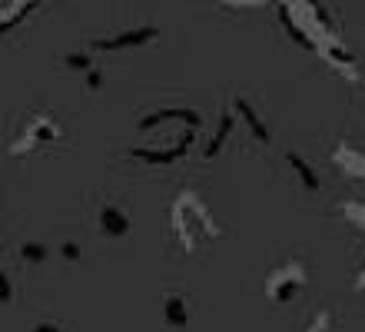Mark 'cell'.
<instances>
[{
    "label": "cell",
    "mask_w": 365,
    "mask_h": 332,
    "mask_svg": "<svg viewBox=\"0 0 365 332\" xmlns=\"http://www.w3.org/2000/svg\"><path fill=\"white\" fill-rule=\"evenodd\" d=\"M63 140V126L47 114H30L27 124H24V133H20L17 140L10 143V156H27L34 150H43L50 143Z\"/></svg>",
    "instance_id": "6da1fadb"
},
{
    "label": "cell",
    "mask_w": 365,
    "mask_h": 332,
    "mask_svg": "<svg viewBox=\"0 0 365 332\" xmlns=\"http://www.w3.org/2000/svg\"><path fill=\"white\" fill-rule=\"evenodd\" d=\"M306 269L299 263H289V266H279V269H272L269 279H266V296H269L272 303L286 306L292 303L302 289H306Z\"/></svg>",
    "instance_id": "7a4b0ae2"
},
{
    "label": "cell",
    "mask_w": 365,
    "mask_h": 332,
    "mask_svg": "<svg viewBox=\"0 0 365 332\" xmlns=\"http://www.w3.org/2000/svg\"><path fill=\"white\" fill-rule=\"evenodd\" d=\"M160 37L156 27H136V30H123L116 37H96L90 47L93 50H106V54H123V50H136V47H146Z\"/></svg>",
    "instance_id": "3957f363"
},
{
    "label": "cell",
    "mask_w": 365,
    "mask_h": 332,
    "mask_svg": "<svg viewBox=\"0 0 365 332\" xmlns=\"http://www.w3.org/2000/svg\"><path fill=\"white\" fill-rule=\"evenodd\" d=\"M96 229H100L103 239H123V236H130L133 219H130V213L120 203H103V206L96 209Z\"/></svg>",
    "instance_id": "277c9868"
},
{
    "label": "cell",
    "mask_w": 365,
    "mask_h": 332,
    "mask_svg": "<svg viewBox=\"0 0 365 332\" xmlns=\"http://www.w3.org/2000/svg\"><path fill=\"white\" fill-rule=\"evenodd\" d=\"M160 309H163L166 326H173V329H186L190 319H192V309H190L186 293H166L163 303H160Z\"/></svg>",
    "instance_id": "5b68a950"
},
{
    "label": "cell",
    "mask_w": 365,
    "mask_h": 332,
    "mask_svg": "<svg viewBox=\"0 0 365 332\" xmlns=\"http://www.w3.org/2000/svg\"><path fill=\"white\" fill-rule=\"evenodd\" d=\"M236 116H240L242 124L250 126V133H252V140H259V143H272V133H269V126H266V120L259 116V110L246 100V96H240L236 100Z\"/></svg>",
    "instance_id": "8992f818"
},
{
    "label": "cell",
    "mask_w": 365,
    "mask_h": 332,
    "mask_svg": "<svg viewBox=\"0 0 365 332\" xmlns=\"http://www.w3.org/2000/svg\"><path fill=\"white\" fill-rule=\"evenodd\" d=\"M286 163H289V170H292V176L299 180V186H302V190H306V193H319V173H316V166L302 156V153H289Z\"/></svg>",
    "instance_id": "52a82bcc"
},
{
    "label": "cell",
    "mask_w": 365,
    "mask_h": 332,
    "mask_svg": "<svg viewBox=\"0 0 365 332\" xmlns=\"http://www.w3.org/2000/svg\"><path fill=\"white\" fill-rule=\"evenodd\" d=\"M236 133V116L232 114H222V120H220V126H216V133H212V140L206 143V160H212V156H220V150L230 143V136Z\"/></svg>",
    "instance_id": "ba28073f"
},
{
    "label": "cell",
    "mask_w": 365,
    "mask_h": 332,
    "mask_svg": "<svg viewBox=\"0 0 365 332\" xmlns=\"http://www.w3.org/2000/svg\"><path fill=\"white\" fill-rule=\"evenodd\" d=\"M50 243H40V239H27V243H20V259H24V266H43L50 263Z\"/></svg>",
    "instance_id": "9c48e42d"
},
{
    "label": "cell",
    "mask_w": 365,
    "mask_h": 332,
    "mask_svg": "<svg viewBox=\"0 0 365 332\" xmlns=\"http://www.w3.org/2000/svg\"><path fill=\"white\" fill-rule=\"evenodd\" d=\"M336 160L342 163V170L346 173H352V176H365V153L352 150V146H339Z\"/></svg>",
    "instance_id": "30bf717a"
},
{
    "label": "cell",
    "mask_w": 365,
    "mask_h": 332,
    "mask_svg": "<svg viewBox=\"0 0 365 332\" xmlns=\"http://www.w3.org/2000/svg\"><path fill=\"white\" fill-rule=\"evenodd\" d=\"M63 66H67V70H73V74H87V70H93V57H90V54H83V50H77V54H67V57H63Z\"/></svg>",
    "instance_id": "8fae6325"
},
{
    "label": "cell",
    "mask_w": 365,
    "mask_h": 332,
    "mask_svg": "<svg viewBox=\"0 0 365 332\" xmlns=\"http://www.w3.org/2000/svg\"><path fill=\"white\" fill-rule=\"evenodd\" d=\"M342 216H346L356 229H365V203H356V199H346V203H342Z\"/></svg>",
    "instance_id": "7c38bea8"
},
{
    "label": "cell",
    "mask_w": 365,
    "mask_h": 332,
    "mask_svg": "<svg viewBox=\"0 0 365 332\" xmlns=\"http://www.w3.org/2000/svg\"><path fill=\"white\" fill-rule=\"evenodd\" d=\"M57 253H60L63 263H80V256H83V249H80L77 239H63V243L57 246Z\"/></svg>",
    "instance_id": "4fadbf2b"
},
{
    "label": "cell",
    "mask_w": 365,
    "mask_h": 332,
    "mask_svg": "<svg viewBox=\"0 0 365 332\" xmlns=\"http://www.w3.org/2000/svg\"><path fill=\"white\" fill-rule=\"evenodd\" d=\"M14 293H17V286H14L10 273H7V269H0V306L14 303Z\"/></svg>",
    "instance_id": "5bb4252c"
},
{
    "label": "cell",
    "mask_w": 365,
    "mask_h": 332,
    "mask_svg": "<svg viewBox=\"0 0 365 332\" xmlns=\"http://www.w3.org/2000/svg\"><path fill=\"white\" fill-rule=\"evenodd\" d=\"M329 323H332V309H319L306 332H329Z\"/></svg>",
    "instance_id": "9a60e30c"
},
{
    "label": "cell",
    "mask_w": 365,
    "mask_h": 332,
    "mask_svg": "<svg viewBox=\"0 0 365 332\" xmlns=\"http://www.w3.org/2000/svg\"><path fill=\"white\" fill-rule=\"evenodd\" d=\"M30 332H67V329H63L57 319H40V323H34V329Z\"/></svg>",
    "instance_id": "2e32d148"
},
{
    "label": "cell",
    "mask_w": 365,
    "mask_h": 332,
    "mask_svg": "<svg viewBox=\"0 0 365 332\" xmlns=\"http://www.w3.org/2000/svg\"><path fill=\"white\" fill-rule=\"evenodd\" d=\"M87 90H100V86H103V70H100V66H93V70H87Z\"/></svg>",
    "instance_id": "e0dca14e"
}]
</instances>
